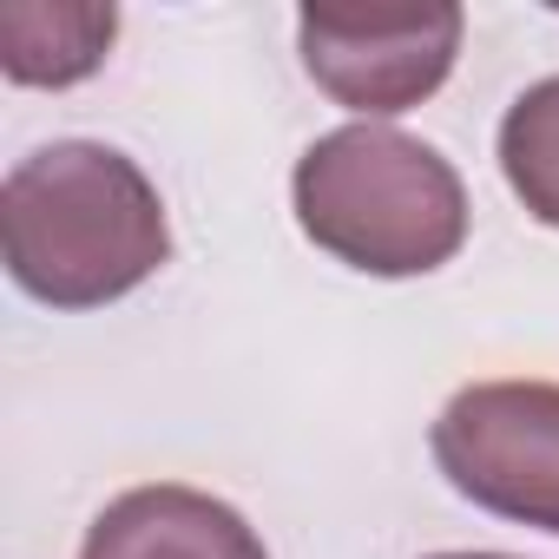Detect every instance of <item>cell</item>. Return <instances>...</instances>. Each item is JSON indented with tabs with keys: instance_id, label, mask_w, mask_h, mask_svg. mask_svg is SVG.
Listing matches in <instances>:
<instances>
[{
	"instance_id": "52a82bcc",
	"label": "cell",
	"mask_w": 559,
	"mask_h": 559,
	"mask_svg": "<svg viewBox=\"0 0 559 559\" xmlns=\"http://www.w3.org/2000/svg\"><path fill=\"white\" fill-rule=\"evenodd\" d=\"M500 171L513 198L559 230V73L526 86L500 119Z\"/></svg>"
},
{
	"instance_id": "5b68a950",
	"label": "cell",
	"mask_w": 559,
	"mask_h": 559,
	"mask_svg": "<svg viewBox=\"0 0 559 559\" xmlns=\"http://www.w3.org/2000/svg\"><path fill=\"white\" fill-rule=\"evenodd\" d=\"M80 559H270V552L230 500L204 487L152 480L99 507Z\"/></svg>"
},
{
	"instance_id": "6da1fadb",
	"label": "cell",
	"mask_w": 559,
	"mask_h": 559,
	"mask_svg": "<svg viewBox=\"0 0 559 559\" xmlns=\"http://www.w3.org/2000/svg\"><path fill=\"white\" fill-rule=\"evenodd\" d=\"M0 257L34 304L106 310L165 270V198L119 145L53 139L0 185Z\"/></svg>"
},
{
	"instance_id": "7a4b0ae2",
	"label": "cell",
	"mask_w": 559,
	"mask_h": 559,
	"mask_svg": "<svg viewBox=\"0 0 559 559\" xmlns=\"http://www.w3.org/2000/svg\"><path fill=\"white\" fill-rule=\"evenodd\" d=\"M290 204L304 237L362 276H428L467 243L461 171L376 119L323 132L290 171Z\"/></svg>"
},
{
	"instance_id": "8992f818",
	"label": "cell",
	"mask_w": 559,
	"mask_h": 559,
	"mask_svg": "<svg viewBox=\"0 0 559 559\" xmlns=\"http://www.w3.org/2000/svg\"><path fill=\"white\" fill-rule=\"evenodd\" d=\"M119 8L106 0H8L0 8V73L14 86H80L106 67Z\"/></svg>"
},
{
	"instance_id": "3957f363",
	"label": "cell",
	"mask_w": 559,
	"mask_h": 559,
	"mask_svg": "<svg viewBox=\"0 0 559 559\" xmlns=\"http://www.w3.org/2000/svg\"><path fill=\"white\" fill-rule=\"evenodd\" d=\"M435 467L480 513L559 533V382H467L428 428Z\"/></svg>"
},
{
	"instance_id": "ba28073f",
	"label": "cell",
	"mask_w": 559,
	"mask_h": 559,
	"mask_svg": "<svg viewBox=\"0 0 559 559\" xmlns=\"http://www.w3.org/2000/svg\"><path fill=\"white\" fill-rule=\"evenodd\" d=\"M428 559H513V552H428Z\"/></svg>"
},
{
	"instance_id": "277c9868",
	"label": "cell",
	"mask_w": 559,
	"mask_h": 559,
	"mask_svg": "<svg viewBox=\"0 0 559 559\" xmlns=\"http://www.w3.org/2000/svg\"><path fill=\"white\" fill-rule=\"evenodd\" d=\"M467 14L454 0L421 8H304L297 47L304 73L349 112L389 119L441 93V80L461 60Z\"/></svg>"
}]
</instances>
